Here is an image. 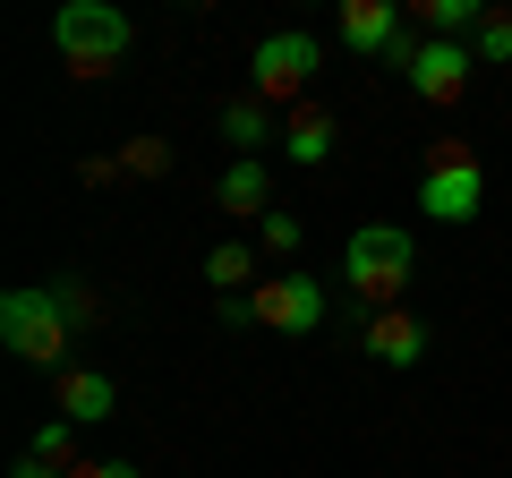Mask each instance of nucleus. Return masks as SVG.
Masks as SVG:
<instances>
[{"mask_svg": "<svg viewBox=\"0 0 512 478\" xmlns=\"http://www.w3.org/2000/svg\"><path fill=\"white\" fill-rule=\"evenodd\" d=\"M342 43L359 60H384L402 43V9H393V0H342Z\"/></svg>", "mask_w": 512, "mask_h": 478, "instance_id": "obj_10", "label": "nucleus"}, {"mask_svg": "<svg viewBox=\"0 0 512 478\" xmlns=\"http://www.w3.org/2000/svg\"><path fill=\"white\" fill-rule=\"evenodd\" d=\"M205 282H214L222 299H239V291L256 282V248H239V239H222L214 257H205Z\"/></svg>", "mask_w": 512, "mask_h": 478, "instance_id": "obj_14", "label": "nucleus"}, {"mask_svg": "<svg viewBox=\"0 0 512 478\" xmlns=\"http://www.w3.org/2000/svg\"><path fill=\"white\" fill-rule=\"evenodd\" d=\"M214 205L239 214V222H265V214H274V171L256 163V154H239V163L214 180Z\"/></svg>", "mask_w": 512, "mask_h": 478, "instance_id": "obj_11", "label": "nucleus"}, {"mask_svg": "<svg viewBox=\"0 0 512 478\" xmlns=\"http://www.w3.org/2000/svg\"><path fill=\"white\" fill-rule=\"evenodd\" d=\"M9 478H69V470H52V461H35V453H18V461H9Z\"/></svg>", "mask_w": 512, "mask_h": 478, "instance_id": "obj_21", "label": "nucleus"}, {"mask_svg": "<svg viewBox=\"0 0 512 478\" xmlns=\"http://www.w3.org/2000/svg\"><path fill=\"white\" fill-rule=\"evenodd\" d=\"M26 453H35V461H52V470H77V427H69V419H43Z\"/></svg>", "mask_w": 512, "mask_h": 478, "instance_id": "obj_15", "label": "nucleus"}, {"mask_svg": "<svg viewBox=\"0 0 512 478\" xmlns=\"http://www.w3.org/2000/svg\"><path fill=\"white\" fill-rule=\"evenodd\" d=\"M0 342H9V359H26V368H69V350H77V325L60 316V299H52V282H26V291H9L0 299Z\"/></svg>", "mask_w": 512, "mask_h": 478, "instance_id": "obj_3", "label": "nucleus"}, {"mask_svg": "<svg viewBox=\"0 0 512 478\" xmlns=\"http://www.w3.org/2000/svg\"><path fill=\"white\" fill-rule=\"evenodd\" d=\"M52 410H60L69 427L120 419V376H103V368H77V359H69V368L52 376Z\"/></svg>", "mask_w": 512, "mask_h": 478, "instance_id": "obj_8", "label": "nucleus"}, {"mask_svg": "<svg viewBox=\"0 0 512 478\" xmlns=\"http://www.w3.org/2000/svg\"><path fill=\"white\" fill-rule=\"evenodd\" d=\"M367 359H376V368H419L427 359V325L410 308H376L367 316Z\"/></svg>", "mask_w": 512, "mask_h": 478, "instance_id": "obj_9", "label": "nucleus"}, {"mask_svg": "<svg viewBox=\"0 0 512 478\" xmlns=\"http://www.w3.org/2000/svg\"><path fill=\"white\" fill-rule=\"evenodd\" d=\"M69 478H146V470H128V461H77Z\"/></svg>", "mask_w": 512, "mask_h": 478, "instance_id": "obj_20", "label": "nucleus"}, {"mask_svg": "<svg viewBox=\"0 0 512 478\" xmlns=\"http://www.w3.org/2000/svg\"><path fill=\"white\" fill-rule=\"evenodd\" d=\"M256 231H265V248H274V257H291V248H299V214H282V205L256 222Z\"/></svg>", "mask_w": 512, "mask_h": 478, "instance_id": "obj_19", "label": "nucleus"}, {"mask_svg": "<svg viewBox=\"0 0 512 478\" xmlns=\"http://www.w3.org/2000/svg\"><path fill=\"white\" fill-rule=\"evenodd\" d=\"M342 274L350 291H359V308H402L410 274H419V239L402 231V222H359L342 248Z\"/></svg>", "mask_w": 512, "mask_h": 478, "instance_id": "obj_1", "label": "nucleus"}, {"mask_svg": "<svg viewBox=\"0 0 512 478\" xmlns=\"http://www.w3.org/2000/svg\"><path fill=\"white\" fill-rule=\"evenodd\" d=\"M163 163H171V146H163V137H137V146H120V171H137V180H154Z\"/></svg>", "mask_w": 512, "mask_h": 478, "instance_id": "obj_18", "label": "nucleus"}, {"mask_svg": "<svg viewBox=\"0 0 512 478\" xmlns=\"http://www.w3.org/2000/svg\"><path fill=\"white\" fill-rule=\"evenodd\" d=\"M470 60H478V69H487V60H512V18H504V9H487V26L470 35Z\"/></svg>", "mask_w": 512, "mask_h": 478, "instance_id": "obj_17", "label": "nucleus"}, {"mask_svg": "<svg viewBox=\"0 0 512 478\" xmlns=\"http://www.w3.org/2000/svg\"><path fill=\"white\" fill-rule=\"evenodd\" d=\"M52 299H60V316H69L77 333H86V325H103V299H94L86 282H69V274H52Z\"/></svg>", "mask_w": 512, "mask_h": 478, "instance_id": "obj_16", "label": "nucleus"}, {"mask_svg": "<svg viewBox=\"0 0 512 478\" xmlns=\"http://www.w3.org/2000/svg\"><path fill=\"white\" fill-rule=\"evenodd\" d=\"M52 52L69 60V77H103V69L128 60V18L111 0H69L52 18Z\"/></svg>", "mask_w": 512, "mask_h": 478, "instance_id": "obj_5", "label": "nucleus"}, {"mask_svg": "<svg viewBox=\"0 0 512 478\" xmlns=\"http://www.w3.org/2000/svg\"><path fill=\"white\" fill-rule=\"evenodd\" d=\"M478 205H487V171H478V154L461 146V137H427V154H419V214L478 222Z\"/></svg>", "mask_w": 512, "mask_h": 478, "instance_id": "obj_4", "label": "nucleus"}, {"mask_svg": "<svg viewBox=\"0 0 512 478\" xmlns=\"http://www.w3.org/2000/svg\"><path fill=\"white\" fill-rule=\"evenodd\" d=\"M316 35H265L256 43V60H248V77H256V103H291L299 86L316 77Z\"/></svg>", "mask_w": 512, "mask_h": 478, "instance_id": "obj_6", "label": "nucleus"}, {"mask_svg": "<svg viewBox=\"0 0 512 478\" xmlns=\"http://www.w3.org/2000/svg\"><path fill=\"white\" fill-rule=\"evenodd\" d=\"M222 325H265V333H291V342H308V333L333 325V299L316 274H265L256 291L222 299Z\"/></svg>", "mask_w": 512, "mask_h": 478, "instance_id": "obj_2", "label": "nucleus"}, {"mask_svg": "<svg viewBox=\"0 0 512 478\" xmlns=\"http://www.w3.org/2000/svg\"><path fill=\"white\" fill-rule=\"evenodd\" d=\"M470 69H478V60H470V43H436V35H427V52L419 60H410V77H402V86L410 94H419V103H461V94H470Z\"/></svg>", "mask_w": 512, "mask_h": 478, "instance_id": "obj_7", "label": "nucleus"}, {"mask_svg": "<svg viewBox=\"0 0 512 478\" xmlns=\"http://www.w3.org/2000/svg\"><path fill=\"white\" fill-rule=\"evenodd\" d=\"M333 137H342V129H333V111H291V129H282V154H291V163H325V154H333Z\"/></svg>", "mask_w": 512, "mask_h": 478, "instance_id": "obj_12", "label": "nucleus"}, {"mask_svg": "<svg viewBox=\"0 0 512 478\" xmlns=\"http://www.w3.org/2000/svg\"><path fill=\"white\" fill-rule=\"evenodd\" d=\"M222 137H231L239 154H256V163H265V146H274V111L256 103V94H239V103L222 111Z\"/></svg>", "mask_w": 512, "mask_h": 478, "instance_id": "obj_13", "label": "nucleus"}]
</instances>
